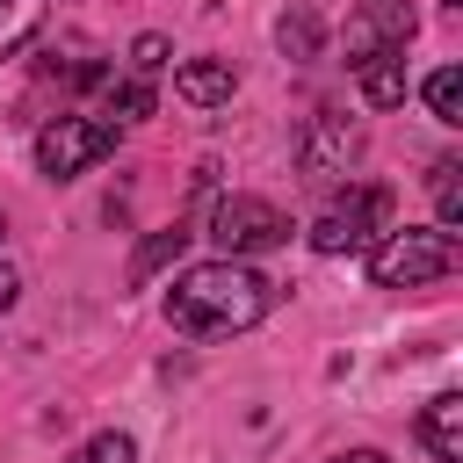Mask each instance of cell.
Masks as SVG:
<instances>
[{
  "label": "cell",
  "instance_id": "6da1fadb",
  "mask_svg": "<svg viewBox=\"0 0 463 463\" xmlns=\"http://www.w3.org/2000/svg\"><path fill=\"white\" fill-rule=\"evenodd\" d=\"M260 318H268V282L246 260H203L166 289V326L188 340H232V333H253Z\"/></svg>",
  "mask_w": 463,
  "mask_h": 463
},
{
  "label": "cell",
  "instance_id": "7a4b0ae2",
  "mask_svg": "<svg viewBox=\"0 0 463 463\" xmlns=\"http://www.w3.org/2000/svg\"><path fill=\"white\" fill-rule=\"evenodd\" d=\"M456 260H463L456 232H441V224H405V232H383V246H369V282H376V289H420V282L456 275Z\"/></svg>",
  "mask_w": 463,
  "mask_h": 463
},
{
  "label": "cell",
  "instance_id": "3957f363",
  "mask_svg": "<svg viewBox=\"0 0 463 463\" xmlns=\"http://www.w3.org/2000/svg\"><path fill=\"white\" fill-rule=\"evenodd\" d=\"M376 232H391V188H347L311 217V253H362Z\"/></svg>",
  "mask_w": 463,
  "mask_h": 463
},
{
  "label": "cell",
  "instance_id": "277c9868",
  "mask_svg": "<svg viewBox=\"0 0 463 463\" xmlns=\"http://www.w3.org/2000/svg\"><path fill=\"white\" fill-rule=\"evenodd\" d=\"M109 152H116V123L109 116H58V123L36 130V166L51 181H72V174L101 166Z\"/></svg>",
  "mask_w": 463,
  "mask_h": 463
},
{
  "label": "cell",
  "instance_id": "5b68a950",
  "mask_svg": "<svg viewBox=\"0 0 463 463\" xmlns=\"http://www.w3.org/2000/svg\"><path fill=\"white\" fill-rule=\"evenodd\" d=\"M210 239L224 246V260H239V253H268V246L289 239V217H282L268 195H224V203L210 210Z\"/></svg>",
  "mask_w": 463,
  "mask_h": 463
},
{
  "label": "cell",
  "instance_id": "8992f818",
  "mask_svg": "<svg viewBox=\"0 0 463 463\" xmlns=\"http://www.w3.org/2000/svg\"><path fill=\"white\" fill-rule=\"evenodd\" d=\"M412 29H420L412 0H362V7L347 14V65L362 72V65H376V58H405Z\"/></svg>",
  "mask_w": 463,
  "mask_h": 463
},
{
  "label": "cell",
  "instance_id": "52a82bcc",
  "mask_svg": "<svg viewBox=\"0 0 463 463\" xmlns=\"http://www.w3.org/2000/svg\"><path fill=\"white\" fill-rule=\"evenodd\" d=\"M362 152V123H347L340 109H318L311 123H304V145H297V159H304V174L311 181H333V174H347V159Z\"/></svg>",
  "mask_w": 463,
  "mask_h": 463
},
{
  "label": "cell",
  "instance_id": "ba28073f",
  "mask_svg": "<svg viewBox=\"0 0 463 463\" xmlns=\"http://www.w3.org/2000/svg\"><path fill=\"white\" fill-rule=\"evenodd\" d=\"M420 441H427L441 463H463V398H456V391L427 398V412H420Z\"/></svg>",
  "mask_w": 463,
  "mask_h": 463
},
{
  "label": "cell",
  "instance_id": "9c48e42d",
  "mask_svg": "<svg viewBox=\"0 0 463 463\" xmlns=\"http://www.w3.org/2000/svg\"><path fill=\"white\" fill-rule=\"evenodd\" d=\"M174 87H181V101L217 109V101H232V65H224V58H188V65L174 72Z\"/></svg>",
  "mask_w": 463,
  "mask_h": 463
},
{
  "label": "cell",
  "instance_id": "30bf717a",
  "mask_svg": "<svg viewBox=\"0 0 463 463\" xmlns=\"http://www.w3.org/2000/svg\"><path fill=\"white\" fill-rule=\"evenodd\" d=\"M43 14H51V0H0V58H14L43 29Z\"/></svg>",
  "mask_w": 463,
  "mask_h": 463
},
{
  "label": "cell",
  "instance_id": "8fae6325",
  "mask_svg": "<svg viewBox=\"0 0 463 463\" xmlns=\"http://www.w3.org/2000/svg\"><path fill=\"white\" fill-rule=\"evenodd\" d=\"M318 36H326V29H318V14H311V7H289V14L275 22L282 58H297V65H311V58H318Z\"/></svg>",
  "mask_w": 463,
  "mask_h": 463
},
{
  "label": "cell",
  "instance_id": "7c38bea8",
  "mask_svg": "<svg viewBox=\"0 0 463 463\" xmlns=\"http://www.w3.org/2000/svg\"><path fill=\"white\" fill-rule=\"evenodd\" d=\"M188 239H195L188 224H166V232H152V239L137 246V260H130V282H152V275H159V268H166V260H174Z\"/></svg>",
  "mask_w": 463,
  "mask_h": 463
},
{
  "label": "cell",
  "instance_id": "4fadbf2b",
  "mask_svg": "<svg viewBox=\"0 0 463 463\" xmlns=\"http://www.w3.org/2000/svg\"><path fill=\"white\" fill-rule=\"evenodd\" d=\"M362 94H369V109H398V101H405V58L362 65Z\"/></svg>",
  "mask_w": 463,
  "mask_h": 463
},
{
  "label": "cell",
  "instance_id": "5bb4252c",
  "mask_svg": "<svg viewBox=\"0 0 463 463\" xmlns=\"http://www.w3.org/2000/svg\"><path fill=\"white\" fill-rule=\"evenodd\" d=\"M456 174H463L456 159H434V166H427V188H434V210H441V232H456V224H463V181H456Z\"/></svg>",
  "mask_w": 463,
  "mask_h": 463
},
{
  "label": "cell",
  "instance_id": "9a60e30c",
  "mask_svg": "<svg viewBox=\"0 0 463 463\" xmlns=\"http://www.w3.org/2000/svg\"><path fill=\"white\" fill-rule=\"evenodd\" d=\"M427 109H434L441 123H463V72H456V65H441V72L427 80Z\"/></svg>",
  "mask_w": 463,
  "mask_h": 463
},
{
  "label": "cell",
  "instance_id": "2e32d148",
  "mask_svg": "<svg viewBox=\"0 0 463 463\" xmlns=\"http://www.w3.org/2000/svg\"><path fill=\"white\" fill-rule=\"evenodd\" d=\"M65 463H137V449H130V434H94V441H80Z\"/></svg>",
  "mask_w": 463,
  "mask_h": 463
},
{
  "label": "cell",
  "instance_id": "e0dca14e",
  "mask_svg": "<svg viewBox=\"0 0 463 463\" xmlns=\"http://www.w3.org/2000/svg\"><path fill=\"white\" fill-rule=\"evenodd\" d=\"M123 109V123H137V116H152V87L145 80H123V87H109V116Z\"/></svg>",
  "mask_w": 463,
  "mask_h": 463
},
{
  "label": "cell",
  "instance_id": "ac0fdd59",
  "mask_svg": "<svg viewBox=\"0 0 463 463\" xmlns=\"http://www.w3.org/2000/svg\"><path fill=\"white\" fill-rule=\"evenodd\" d=\"M130 65H137V72H159V65H166V36H137V43H130Z\"/></svg>",
  "mask_w": 463,
  "mask_h": 463
},
{
  "label": "cell",
  "instance_id": "d6986e66",
  "mask_svg": "<svg viewBox=\"0 0 463 463\" xmlns=\"http://www.w3.org/2000/svg\"><path fill=\"white\" fill-rule=\"evenodd\" d=\"M14 289H22V275H14V268H7V260H0V311H7V304H14Z\"/></svg>",
  "mask_w": 463,
  "mask_h": 463
},
{
  "label": "cell",
  "instance_id": "ffe728a7",
  "mask_svg": "<svg viewBox=\"0 0 463 463\" xmlns=\"http://www.w3.org/2000/svg\"><path fill=\"white\" fill-rule=\"evenodd\" d=\"M333 463H383L376 449H347V456H333Z\"/></svg>",
  "mask_w": 463,
  "mask_h": 463
}]
</instances>
